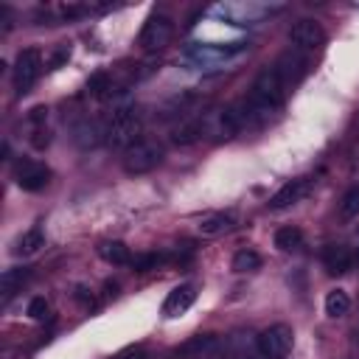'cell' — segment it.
I'll list each match as a JSON object with an SVG mask.
<instances>
[{
  "label": "cell",
  "instance_id": "cell-1",
  "mask_svg": "<svg viewBox=\"0 0 359 359\" xmlns=\"http://www.w3.org/2000/svg\"><path fill=\"white\" fill-rule=\"evenodd\" d=\"M286 87H289V84L280 79V73L275 70V65H266V67L255 76L250 95L241 101L247 123H261V121H266L272 112H278V109L283 107Z\"/></svg>",
  "mask_w": 359,
  "mask_h": 359
},
{
  "label": "cell",
  "instance_id": "cell-2",
  "mask_svg": "<svg viewBox=\"0 0 359 359\" xmlns=\"http://www.w3.org/2000/svg\"><path fill=\"white\" fill-rule=\"evenodd\" d=\"M140 129H143V112H140V107H132V104L129 107H121L104 123V143L112 146V149H123L126 151L135 140H140L137 137Z\"/></svg>",
  "mask_w": 359,
  "mask_h": 359
},
{
  "label": "cell",
  "instance_id": "cell-3",
  "mask_svg": "<svg viewBox=\"0 0 359 359\" xmlns=\"http://www.w3.org/2000/svg\"><path fill=\"white\" fill-rule=\"evenodd\" d=\"M121 163H123V171L126 174H149L151 168H157L163 163V146L157 140L140 137V140H135L123 151Z\"/></svg>",
  "mask_w": 359,
  "mask_h": 359
},
{
  "label": "cell",
  "instance_id": "cell-4",
  "mask_svg": "<svg viewBox=\"0 0 359 359\" xmlns=\"http://www.w3.org/2000/svg\"><path fill=\"white\" fill-rule=\"evenodd\" d=\"M292 339H294L292 328L286 323H275L255 337V351L261 359H283L292 351Z\"/></svg>",
  "mask_w": 359,
  "mask_h": 359
},
{
  "label": "cell",
  "instance_id": "cell-5",
  "mask_svg": "<svg viewBox=\"0 0 359 359\" xmlns=\"http://www.w3.org/2000/svg\"><path fill=\"white\" fill-rule=\"evenodd\" d=\"M174 36V20L168 14H149L140 34H137V45L143 50H163Z\"/></svg>",
  "mask_w": 359,
  "mask_h": 359
},
{
  "label": "cell",
  "instance_id": "cell-6",
  "mask_svg": "<svg viewBox=\"0 0 359 359\" xmlns=\"http://www.w3.org/2000/svg\"><path fill=\"white\" fill-rule=\"evenodd\" d=\"M42 73V53L36 48H25L14 59V87L17 93H28Z\"/></svg>",
  "mask_w": 359,
  "mask_h": 359
},
{
  "label": "cell",
  "instance_id": "cell-7",
  "mask_svg": "<svg viewBox=\"0 0 359 359\" xmlns=\"http://www.w3.org/2000/svg\"><path fill=\"white\" fill-rule=\"evenodd\" d=\"M289 42L297 53H311V50H320L325 45V31L314 20H297L289 28Z\"/></svg>",
  "mask_w": 359,
  "mask_h": 359
},
{
  "label": "cell",
  "instance_id": "cell-8",
  "mask_svg": "<svg viewBox=\"0 0 359 359\" xmlns=\"http://www.w3.org/2000/svg\"><path fill=\"white\" fill-rule=\"evenodd\" d=\"M14 180L22 191H42L50 180V168L36 160H20L14 168Z\"/></svg>",
  "mask_w": 359,
  "mask_h": 359
},
{
  "label": "cell",
  "instance_id": "cell-9",
  "mask_svg": "<svg viewBox=\"0 0 359 359\" xmlns=\"http://www.w3.org/2000/svg\"><path fill=\"white\" fill-rule=\"evenodd\" d=\"M196 300V286L191 283H182V286H174L168 292V297L163 300V314L165 317H177V314H185Z\"/></svg>",
  "mask_w": 359,
  "mask_h": 359
},
{
  "label": "cell",
  "instance_id": "cell-10",
  "mask_svg": "<svg viewBox=\"0 0 359 359\" xmlns=\"http://www.w3.org/2000/svg\"><path fill=\"white\" fill-rule=\"evenodd\" d=\"M309 188H311V182L309 180H292V182H286L272 199H269V208L272 210H283V208H292V205H297L306 194H309Z\"/></svg>",
  "mask_w": 359,
  "mask_h": 359
},
{
  "label": "cell",
  "instance_id": "cell-11",
  "mask_svg": "<svg viewBox=\"0 0 359 359\" xmlns=\"http://www.w3.org/2000/svg\"><path fill=\"white\" fill-rule=\"evenodd\" d=\"M233 227H236V213H233V210H216V213H208V216H202L199 224H196L199 236H208V238L222 236V233H227V230H233Z\"/></svg>",
  "mask_w": 359,
  "mask_h": 359
},
{
  "label": "cell",
  "instance_id": "cell-12",
  "mask_svg": "<svg viewBox=\"0 0 359 359\" xmlns=\"http://www.w3.org/2000/svg\"><path fill=\"white\" fill-rule=\"evenodd\" d=\"M205 132H208V129H205V115L185 118V121H180V126L171 129V143H177V146H191V143H196Z\"/></svg>",
  "mask_w": 359,
  "mask_h": 359
},
{
  "label": "cell",
  "instance_id": "cell-13",
  "mask_svg": "<svg viewBox=\"0 0 359 359\" xmlns=\"http://www.w3.org/2000/svg\"><path fill=\"white\" fill-rule=\"evenodd\" d=\"M323 264L331 275H345L353 266V252L345 244H328L323 250Z\"/></svg>",
  "mask_w": 359,
  "mask_h": 359
},
{
  "label": "cell",
  "instance_id": "cell-14",
  "mask_svg": "<svg viewBox=\"0 0 359 359\" xmlns=\"http://www.w3.org/2000/svg\"><path fill=\"white\" fill-rule=\"evenodd\" d=\"M28 278H31V269H28V266L6 269L3 278H0V297H3V303H8V300L22 289V283H25Z\"/></svg>",
  "mask_w": 359,
  "mask_h": 359
},
{
  "label": "cell",
  "instance_id": "cell-15",
  "mask_svg": "<svg viewBox=\"0 0 359 359\" xmlns=\"http://www.w3.org/2000/svg\"><path fill=\"white\" fill-rule=\"evenodd\" d=\"M275 70L280 73V79L286 81V84H294L303 73H306V59L294 50V53H283L278 62H275Z\"/></svg>",
  "mask_w": 359,
  "mask_h": 359
},
{
  "label": "cell",
  "instance_id": "cell-16",
  "mask_svg": "<svg viewBox=\"0 0 359 359\" xmlns=\"http://www.w3.org/2000/svg\"><path fill=\"white\" fill-rule=\"evenodd\" d=\"M45 247V233H42V227H31V230H25L17 241H14V255H34V252H39Z\"/></svg>",
  "mask_w": 359,
  "mask_h": 359
},
{
  "label": "cell",
  "instance_id": "cell-17",
  "mask_svg": "<svg viewBox=\"0 0 359 359\" xmlns=\"http://www.w3.org/2000/svg\"><path fill=\"white\" fill-rule=\"evenodd\" d=\"M98 252H101L104 261H109V264H115V266L132 264V252H129V247H126L123 241H104V244L98 247Z\"/></svg>",
  "mask_w": 359,
  "mask_h": 359
},
{
  "label": "cell",
  "instance_id": "cell-18",
  "mask_svg": "<svg viewBox=\"0 0 359 359\" xmlns=\"http://www.w3.org/2000/svg\"><path fill=\"white\" fill-rule=\"evenodd\" d=\"M275 247L283 250V252L300 250V247H303V230H300V227H292V224L280 227V230L275 233Z\"/></svg>",
  "mask_w": 359,
  "mask_h": 359
},
{
  "label": "cell",
  "instance_id": "cell-19",
  "mask_svg": "<svg viewBox=\"0 0 359 359\" xmlns=\"http://www.w3.org/2000/svg\"><path fill=\"white\" fill-rule=\"evenodd\" d=\"M348 311H351V297H348V292L331 289V292L325 294V314L334 317V320H339V317H345Z\"/></svg>",
  "mask_w": 359,
  "mask_h": 359
},
{
  "label": "cell",
  "instance_id": "cell-20",
  "mask_svg": "<svg viewBox=\"0 0 359 359\" xmlns=\"http://www.w3.org/2000/svg\"><path fill=\"white\" fill-rule=\"evenodd\" d=\"M216 348V337L213 334H199V337H194L191 342H185L182 348H180V353L182 356H194V359H202V356H208L210 351Z\"/></svg>",
  "mask_w": 359,
  "mask_h": 359
},
{
  "label": "cell",
  "instance_id": "cell-21",
  "mask_svg": "<svg viewBox=\"0 0 359 359\" xmlns=\"http://www.w3.org/2000/svg\"><path fill=\"white\" fill-rule=\"evenodd\" d=\"M98 140H104V126H98V123H93V121H84V123L76 126V143H79L81 149H90V146H95Z\"/></svg>",
  "mask_w": 359,
  "mask_h": 359
},
{
  "label": "cell",
  "instance_id": "cell-22",
  "mask_svg": "<svg viewBox=\"0 0 359 359\" xmlns=\"http://www.w3.org/2000/svg\"><path fill=\"white\" fill-rule=\"evenodd\" d=\"M230 266H233V272H255V269H261V255L255 250H238L233 255Z\"/></svg>",
  "mask_w": 359,
  "mask_h": 359
},
{
  "label": "cell",
  "instance_id": "cell-23",
  "mask_svg": "<svg viewBox=\"0 0 359 359\" xmlns=\"http://www.w3.org/2000/svg\"><path fill=\"white\" fill-rule=\"evenodd\" d=\"M163 261V255H157V252H143V255H132V269H137V272H146V269H154L157 264Z\"/></svg>",
  "mask_w": 359,
  "mask_h": 359
},
{
  "label": "cell",
  "instance_id": "cell-24",
  "mask_svg": "<svg viewBox=\"0 0 359 359\" xmlns=\"http://www.w3.org/2000/svg\"><path fill=\"white\" fill-rule=\"evenodd\" d=\"M339 210H342V216H348V219H351V216H359V185H356V188H351V191L345 194V199H342V208H339Z\"/></svg>",
  "mask_w": 359,
  "mask_h": 359
},
{
  "label": "cell",
  "instance_id": "cell-25",
  "mask_svg": "<svg viewBox=\"0 0 359 359\" xmlns=\"http://www.w3.org/2000/svg\"><path fill=\"white\" fill-rule=\"evenodd\" d=\"M48 314V300L45 297H34L31 303H28V317L31 320H42Z\"/></svg>",
  "mask_w": 359,
  "mask_h": 359
},
{
  "label": "cell",
  "instance_id": "cell-26",
  "mask_svg": "<svg viewBox=\"0 0 359 359\" xmlns=\"http://www.w3.org/2000/svg\"><path fill=\"white\" fill-rule=\"evenodd\" d=\"M115 359H146V351L140 348V345H132V348H126V351H121Z\"/></svg>",
  "mask_w": 359,
  "mask_h": 359
},
{
  "label": "cell",
  "instance_id": "cell-27",
  "mask_svg": "<svg viewBox=\"0 0 359 359\" xmlns=\"http://www.w3.org/2000/svg\"><path fill=\"white\" fill-rule=\"evenodd\" d=\"M36 135H48V132L39 126V129H36ZM34 146H36V149H45V146H48V137H36V140H34Z\"/></svg>",
  "mask_w": 359,
  "mask_h": 359
}]
</instances>
